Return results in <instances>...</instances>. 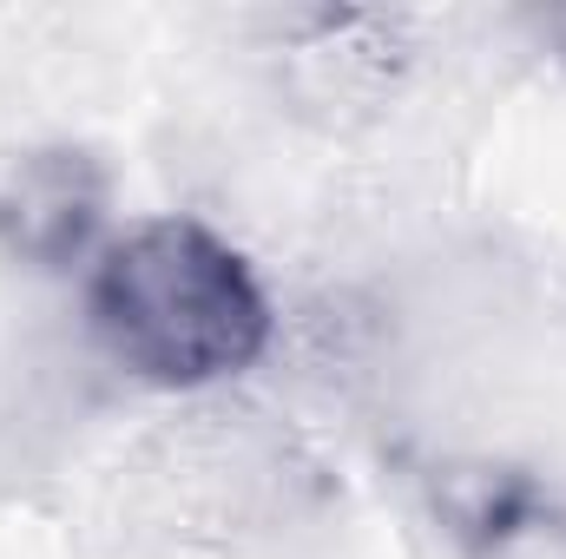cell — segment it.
Instances as JSON below:
<instances>
[{"label":"cell","instance_id":"cell-1","mask_svg":"<svg viewBox=\"0 0 566 559\" xmlns=\"http://www.w3.org/2000/svg\"><path fill=\"white\" fill-rule=\"evenodd\" d=\"M93 336L151 389H211L271 349V296L238 244L198 218H151L93 264Z\"/></svg>","mask_w":566,"mask_h":559},{"label":"cell","instance_id":"cell-2","mask_svg":"<svg viewBox=\"0 0 566 559\" xmlns=\"http://www.w3.org/2000/svg\"><path fill=\"white\" fill-rule=\"evenodd\" d=\"M106 171L80 145L20 151L0 171V251L33 271H66L99 244Z\"/></svg>","mask_w":566,"mask_h":559}]
</instances>
